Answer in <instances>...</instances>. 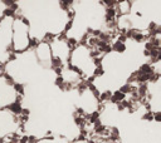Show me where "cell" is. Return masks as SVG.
<instances>
[{"mask_svg": "<svg viewBox=\"0 0 161 143\" xmlns=\"http://www.w3.org/2000/svg\"><path fill=\"white\" fill-rule=\"evenodd\" d=\"M125 99H126V96L122 94L120 90H117V92H115V93H112L108 102H111V103H113V104H117V103H120V102H122Z\"/></svg>", "mask_w": 161, "mask_h": 143, "instance_id": "2", "label": "cell"}, {"mask_svg": "<svg viewBox=\"0 0 161 143\" xmlns=\"http://www.w3.org/2000/svg\"><path fill=\"white\" fill-rule=\"evenodd\" d=\"M93 64H94L96 67H101V64H102V57L100 55V57L93 58Z\"/></svg>", "mask_w": 161, "mask_h": 143, "instance_id": "9", "label": "cell"}, {"mask_svg": "<svg viewBox=\"0 0 161 143\" xmlns=\"http://www.w3.org/2000/svg\"><path fill=\"white\" fill-rule=\"evenodd\" d=\"M2 22H3V18H0V26H2Z\"/></svg>", "mask_w": 161, "mask_h": 143, "instance_id": "16", "label": "cell"}, {"mask_svg": "<svg viewBox=\"0 0 161 143\" xmlns=\"http://www.w3.org/2000/svg\"><path fill=\"white\" fill-rule=\"evenodd\" d=\"M72 25H73V20H69V22L66 24V28H64V33L69 32V29H72Z\"/></svg>", "mask_w": 161, "mask_h": 143, "instance_id": "11", "label": "cell"}, {"mask_svg": "<svg viewBox=\"0 0 161 143\" xmlns=\"http://www.w3.org/2000/svg\"><path fill=\"white\" fill-rule=\"evenodd\" d=\"M3 15L4 16H6V18H9V16H16V14L13 12L12 9H9V8H6V9H4V12H3Z\"/></svg>", "mask_w": 161, "mask_h": 143, "instance_id": "8", "label": "cell"}, {"mask_svg": "<svg viewBox=\"0 0 161 143\" xmlns=\"http://www.w3.org/2000/svg\"><path fill=\"white\" fill-rule=\"evenodd\" d=\"M111 48H112V50H115V52H117V53H123L126 50V44L125 43H120V42H117V40H116L115 43L111 44Z\"/></svg>", "mask_w": 161, "mask_h": 143, "instance_id": "3", "label": "cell"}, {"mask_svg": "<svg viewBox=\"0 0 161 143\" xmlns=\"http://www.w3.org/2000/svg\"><path fill=\"white\" fill-rule=\"evenodd\" d=\"M38 139L34 136H28V143H37Z\"/></svg>", "mask_w": 161, "mask_h": 143, "instance_id": "12", "label": "cell"}, {"mask_svg": "<svg viewBox=\"0 0 161 143\" xmlns=\"http://www.w3.org/2000/svg\"><path fill=\"white\" fill-rule=\"evenodd\" d=\"M145 120H148V122H152L154 120V112H151V110H148V112H146V113L144 114V117H142Z\"/></svg>", "mask_w": 161, "mask_h": 143, "instance_id": "7", "label": "cell"}, {"mask_svg": "<svg viewBox=\"0 0 161 143\" xmlns=\"http://www.w3.org/2000/svg\"><path fill=\"white\" fill-rule=\"evenodd\" d=\"M144 55L147 57V58H150V52H148V50H144Z\"/></svg>", "mask_w": 161, "mask_h": 143, "instance_id": "15", "label": "cell"}, {"mask_svg": "<svg viewBox=\"0 0 161 143\" xmlns=\"http://www.w3.org/2000/svg\"><path fill=\"white\" fill-rule=\"evenodd\" d=\"M154 120H156L157 123L159 122H161V113L157 110V112H154Z\"/></svg>", "mask_w": 161, "mask_h": 143, "instance_id": "10", "label": "cell"}, {"mask_svg": "<svg viewBox=\"0 0 161 143\" xmlns=\"http://www.w3.org/2000/svg\"><path fill=\"white\" fill-rule=\"evenodd\" d=\"M8 109L16 117V116H20L23 107H21V103H19V102H12V103L8 106Z\"/></svg>", "mask_w": 161, "mask_h": 143, "instance_id": "1", "label": "cell"}, {"mask_svg": "<svg viewBox=\"0 0 161 143\" xmlns=\"http://www.w3.org/2000/svg\"><path fill=\"white\" fill-rule=\"evenodd\" d=\"M15 59H16V55H15L14 53L9 54V58H8V60H9V62H13V60H15Z\"/></svg>", "mask_w": 161, "mask_h": 143, "instance_id": "14", "label": "cell"}, {"mask_svg": "<svg viewBox=\"0 0 161 143\" xmlns=\"http://www.w3.org/2000/svg\"><path fill=\"white\" fill-rule=\"evenodd\" d=\"M21 23H23L24 25H27V26H28V25H30V22H29V20H28L25 16H23V18H21Z\"/></svg>", "mask_w": 161, "mask_h": 143, "instance_id": "13", "label": "cell"}, {"mask_svg": "<svg viewBox=\"0 0 161 143\" xmlns=\"http://www.w3.org/2000/svg\"><path fill=\"white\" fill-rule=\"evenodd\" d=\"M103 74H104V70H103L102 65L94 68V72H93V77H94V78H96V77H102Z\"/></svg>", "mask_w": 161, "mask_h": 143, "instance_id": "5", "label": "cell"}, {"mask_svg": "<svg viewBox=\"0 0 161 143\" xmlns=\"http://www.w3.org/2000/svg\"><path fill=\"white\" fill-rule=\"evenodd\" d=\"M54 83H56V85H57V87L62 88V87L64 85V83H66V80H64L63 75H59V77H57V78H56V80H54Z\"/></svg>", "mask_w": 161, "mask_h": 143, "instance_id": "6", "label": "cell"}, {"mask_svg": "<svg viewBox=\"0 0 161 143\" xmlns=\"http://www.w3.org/2000/svg\"><path fill=\"white\" fill-rule=\"evenodd\" d=\"M14 90L18 94H20V97H23L24 96V85L23 84H20V83H14Z\"/></svg>", "mask_w": 161, "mask_h": 143, "instance_id": "4", "label": "cell"}, {"mask_svg": "<svg viewBox=\"0 0 161 143\" xmlns=\"http://www.w3.org/2000/svg\"><path fill=\"white\" fill-rule=\"evenodd\" d=\"M0 143H4V139L3 138H0Z\"/></svg>", "mask_w": 161, "mask_h": 143, "instance_id": "17", "label": "cell"}]
</instances>
